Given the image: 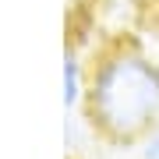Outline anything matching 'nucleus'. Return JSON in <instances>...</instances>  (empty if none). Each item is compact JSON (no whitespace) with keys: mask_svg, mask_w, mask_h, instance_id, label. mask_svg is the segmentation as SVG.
Segmentation results:
<instances>
[{"mask_svg":"<svg viewBox=\"0 0 159 159\" xmlns=\"http://www.w3.org/2000/svg\"><path fill=\"white\" fill-rule=\"evenodd\" d=\"M81 99H85V64L78 60V53L67 50V57H64V106L78 110Z\"/></svg>","mask_w":159,"mask_h":159,"instance_id":"obj_2","label":"nucleus"},{"mask_svg":"<svg viewBox=\"0 0 159 159\" xmlns=\"http://www.w3.org/2000/svg\"><path fill=\"white\" fill-rule=\"evenodd\" d=\"M85 124L110 145H134L159 124V64L134 39H113L85 71Z\"/></svg>","mask_w":159,"mask_h":159,"instance_id":"obj_1","label":"nucleus"},{"mask_svg":"<svg viewBox=\"0 0 159 159\" xmlns=\"http://www.w3.org/2000/svg\"><path fill=\"white\" fill-rule=\"evenodd\" d=\"M138 159H159V124L138 142Z\"/></svg>","mask_w":159,"mask_h":159,"instance_id":"obj_3","label":"nucleus"}]
</instances>
